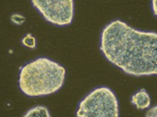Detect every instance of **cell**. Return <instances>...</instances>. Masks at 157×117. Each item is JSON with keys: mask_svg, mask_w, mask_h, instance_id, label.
Here are the masks:
<instances>
[{"mask_svg": "<svg viewBox=\"0 0 157 117\" xmlns=\"http://www.w3.org/2000/svg\"><path fill=\"white\" fill-rule=\"evenodd\" d=\"M100 51L106 59L134 77L157 76V33L139 31L120 20L104 27Z\"/></svg>", "mask_w": 157, "mask_h": 117, "instance_id": "6da1fadb", "label": "cell"}, {"mask_svg": "<svg viewBox=\"0 0 157 117\" xmlns=\"http://www.w3.org/2000/svg\"><path fill=\"white\" fill-rule=\"evenodd\" d=\"M65 68L49 58L41 57L23 66L19 86L28 97L48 96L57 92L65 81Z\"/></svg>", "mask_w": 157, "mask_h": 117, "instance_id": "7a4b0ae2", "label": "cell"}, {"mask_svg": "<svg viewBox=\"0 0 157 117\" xmlns=\"http://www.w3.org/2000/svg\"><path fill=\"white\" fill-rule=\"evenodd\" d=\"M76 115L77 117H118V101L110 88L98 87L80 103Z\"/></svg>", "mask_w": 157, "mask_h": 117, "instance_id": "3957f363", "label": "cell"}, {"mask_svg": "<svg viewBox=\"0 0 157 117\" xmlns=\"http://www.w3.org/2000/svg\"><path fill=\"white\" fill-rule=\"evenodd\" d=\"M35 9L47 21L65 26L73 21L74 0H31Z\"/></svg>", "mask_w": 157, "mask_h": 117, "instance_id": "277c9868", "label": "cell"}, {"mask_svg": "<svg viewBox=\"0 0 157 117\" xmlns=\"http://www.w3.org/2000/svg\"><path fill=\"white\" fill-rule=\"evenodd\" d=\"M131 103L138 109H146L150 106V97L146 89H141L132 96Z\"/></svg>", "mask_w": 157, "mask_h": 117, "instance_id": "5b68a950", "label": "cell"}, {"mask_svg": "<svg viewBox=\"0 0 157 117\" xmlns=\"http://www.w3.org/2000/svg\"><path fill=\"white\" fill-rule=\"evenodd\" d=\"M22 117H51V113L46 107L37 106L30 108Z\"/></svg>", "mask_w": 157, "mask_h": 117, "instance_id": "8992f818", "label": "cell"}, {"mask_svg": "<svg viewBox=\"0 0 157 117\" xmlns=\"http://www.w3.org/2000/svg\"><path fill=\"white\" fill-rule=\"evenodd\" d=\"M22 43H23V45H25L28 47H35V46H36L35 39L33 38L31 35H29V34L25 37V39L22 40Z\"/></svg>", "mask_w": 157, "mask_h": 117, "instance_id": "52a82bcc", "label": "cell"}, {"mask_svg": "<svg viewBox=\"0 0 157 117\" xmlns=\"http://www.w3.org/2000/svg\"><path fill=\"white\" fill-rule=\"evenodd\" d=\"M146 117H157V104L148 109V111L146 114Z\"/></svg>", "mask_w": 157, "mask_h": 117, "instance_id": "ba28073f", "label": "cell"}, {"mask_svg": "<svg viewBox=\"0 0 157 117\" xmlns=\"http://www.w3.org/2000/svg\"><path fill=\"white\" fill-rule=\"evenodd\" d=\"M151 9L153 12V15L157 17V0H151Z\"/></svg>", "mask_w": 157, "mask_h": 117, "instance_id": "9c48e42d", "label": "cell"}]
</instances>
